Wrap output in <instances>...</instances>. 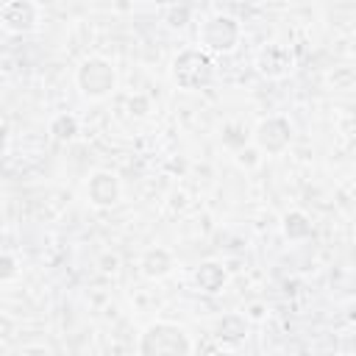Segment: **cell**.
I'll return each mask as SVG.
<instances>
[{"label": "cell", "mask_w": 356, "mask_h": 356, "mask_svg": "<svg viewBox=\"0 0 356 356\" xmlns=\"http://www.w3.org/2000/svg\"><path fill=\"white\" fill-rule=\"evenodd\" d=\"M172 81L181 86V89H206L211 81H214V64L206 53L200 50H184L175 56L172 61Z\"/></svg>", "instance_id": "1"}, {"label": "cell", "mask_w": 356, "mask_h": 356, "mask_svg": "<svg viewBox=\"0 0 356 356\" xmlns=\"http://www.w3.org/2000/svg\"><path fill=\"white\" fill-rule=\"evenodd\" d=\"M192 350L184 328L172 325V323H156L150 325L145 334H142V342H139V353L145 356H164V353H178V356H186Z\"/></svg>", "instance_id": "2"}, {"label": "cell", "mask_w": 356, "mask_h": 356, "mask_svg": "<svg viewBox=\"0 0 356 356\" xmlns=\"http://www.w3.org/2000/svg\"><path fill=\"white\" fill-rule=\"evenodd\" d=\"M117 83L114 67L106 58H86L78 70V86L86 97H106Z\"/></svg>", "instance_id": "3"}, {"label": "cell", "mask_w": 356, "mask_h": 356, "mask_svg": "<svg viewBox=\"0 0 356 356\" xmlns=\"http://www.w3.org/2000/svg\"><path fill=\"white\" fill-rule=\"evenodd\" d=\"M200 42L209 47V50H214V53H228V50H234V44L239 42V25H236V19L234 17H211L206 25H203V31H200Z\"/></svg>", "instance_id": "4"}, {"label": "cell", "mask_w": 356, "mask_h": 356, "mask_svg": "<svg viewBox=\"0 0 356 356\" xmlns=\"http://www.w3.org/2000/svg\"><path fill=\"white\" fill-rule=\"evenodd\" d=\"M253 136H256L259 150L275 156V153H281L292 142V128H289V122L284 117H267V120L259 122V128H256Z\"/></svg>", "instance_id": "5"}, {"label": "cell", "mask_w": 356, "mask_h": 356, "mask_svg": "<svg viewBox=\"0 0 356 356\" xmlns=\"http://www.w3.org/2000/svg\"><path fill=\"white\" fill-rule=\"evenodd\" d=\"M0 19L8 31H17V33L31 31L36 25V6L31 0H8L0 11Z\"/></svg>", "instance_id": "6"}, {"label": "cell", "mask_w": 356, "mask_h": 356, "mask_svg": "<svg viewBox=\"0 0 356 356\" xmlns=\"http://www.w3.org/2000/svg\"><path fill=\"white\" fill-rule=\"evenodd\" d=\"M86 195H89V200L95 206H114L120 200V181H117V175L114 172H106V170L95 172L89 178Z\"/></svg>", "instance_id": "7"}, {"label": "cell", "mask_w": 356, "mask_h": 356, "mask_svg": "<svg viewBox=\"0 0 356 356\" xmlns=\"http://www.w3.org/2000/svg\"><path fill=\"white\" fill-rule=\"evenodd\" d=\"M292 67V53L281 44H267L261 53H259V70L261 75H270V78H281L286 75Z\"/></svg>", "instance_id": "8"}, {"label": "cell", "mask_w": 356, "mask_h": 356, "mask_svg": "<svg viewBox=\"0 0 356 356\" xmlns=\"http://www.w3.org/2000/svg\"><path fill=\"white\" fill-rule=\"evenodd\" d=\"M195 284H197L200 292L214 295V292H220L222 284H225V270H222L220 264H214V261H203V264L197 267V273H195Z\"/></svg>", "instance_id": "9"}, {"label": "cell", "mask_w": 356, "mask_h": 356, "mask_svg": "<svg viewBox=\"0 0 356 356\" xmlns=\"http://www.w3.org/2000/svg\"><path fill=\"white\" fill-rule=\"evenodd\" d=\"M172 270V256L164 250V248H150L145 256H142V273L147 278H161Z\"/></svg>", "instance_id": "10"}, {"label": "cell", "mask_w": 356, "mask_h": 356, "mask_svg": "<svg viewBox=\"0 0 356 356\" xmlns=\"http://www.w3.org/2000/svg\"><path fill=\"white\" fill-rule=\"evenodd\" d=\"M284 234H286L289 239H306V236L312 234L309 217H306L303 211H289V214H284Z\"/></svg>", "instance_id": "11"}, {"label": "cell", "mask_w": 356, "mask_h": 356, "mask_svg": "<svg viewBox=\"0 0 356 356\" xmlns=\"http://www.w3.org/2000/svg\"><path fill=\"white\" fill-rule=\"evenodd\" d=\"M217 337L225 342H239L245 337V317L239 314H228L217 323Z\"/></svg>", "instance_id": "12"}, {"label": "cell", "mask_w": 356, "mask_h": 356, "mask_svg": "<svg viewBox=\"0 0 356 356\" xmlns=\"http://www.w3.org/2000/svg\"><path fill=\"white\" fill-rule=\"evenodd\" d=\"M50 134H53L56 139L67 142V139L78 136V120H75L72 114H58V117L50 122Z\"/></svg>", "instance_id": "13"}, {"label": "cell", "mask_w": 356, "mask_h": 356, "mask_svg": "<svg viewBox=\"0 0 356 356\" xmlns=\"http://www.w3.org/2000/svg\"><path fill=\"white\" fill-rule=\"evenodd\" d=\"M11 275H17V261H14L11 256L0 253V281H6V278H11Z\"/></svg>", "instance_id": "14"}, {"label": "cell", "mask_w": 356, "mask_h": 356, "mask_svg": "<svg viewBox=\"0 0 356 356\" xmlns=\"http://www.w3.org/2000/svg\"><path fill=\"white\" fill-rule=\"evenodd\" d=\"M236 134H239V128L236 125H228L225 128V136H222L225 145H245V136H236Z\"/></svg>", "instance_id": "15"}, {"label": "cell", "mask_w": 356, "mask_h": 356, "mask_svg": "<svg viewBox=\"0 0 356 356\" xmlns=\"http://www.w3.org/2000/svg\"><path fill=\"white\" fill-rule=\"evenodd\" d=\"M186 17H189V8H181V11H172L167 19L172 28H181V25H186Z\"/></svg>", "instance_id": "16"}, {"label": "cell", "mask_w": 356, "mask_h": 356, "mask_svg": "<svg viewBox=\"0 0 356 356\" xmlns=\"http://www.w3.org/2000/svg\"><path fill=\"white\" fill-rule=\"evenodd\" d=\"M259 161V150H253V147H248V150H239V164H248V167H253Z\"/></svg>", "instance_id": "17"}, {"label": "cell", "mask_w": 356, "mask_h": 356, "mask_svg": "<svg viewBox=\"0 0 356 356\" xmlns=\"http://www.w3.org/2000/svg\"><path fill=\"white\" fill-rule=\"evenodd\" d=\"M6 139H8V134H6V125L0 122V153H3V147H6Z\"/></svg>", "instance_id": "18"}, {"label": "cell", "mask_w": 356, "mask_h": 356, "mask_svg": "<svg viewBox=\"0 0 356 356\" xmlns=\"http://www.w3.org/2000/svg\"><path fill=\"white\" fill-rule=\"evenodd\" d=\"M0 245H3V234H0Z\"/></svg>", "instance_id": "19"}]
</instances>
